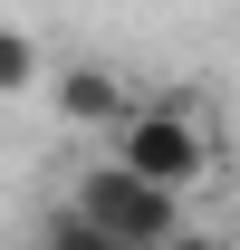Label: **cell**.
Returning <instances> with one entry per match:
<instances>
[{
  "label": "cell",
  "mask_w": 240,
  "mask_h": 250,
  "mask_svg": "<svg viewBox=\"0 0 240 250\" xmlns=\"http://www.w3.org/2000/svg\"><path fill=\"white\" fill-rule=\"evenodd\" d=\"M77 212L96 221L106 250L182 241V183H154V173H135V164H96V173H77Z\"/></svg>",
  "instance_id": "1"
},
{
  "label": "cell",
  "mask_w": 240,
  "mask_h": 250,
  "mask_svg": "<svg viewBox=\"0 0 240 250\" xmlns=\"http://www.w3.org/2000/svg\"><path fill=\"white\" fill-rule=\"evenodd\" d=\"M106 135H116V164H135V173H154V183H182V192H192L211 173V135L182 116V106H125Z\"/></svg>",
  "instance_id": "2"
},
{
  "label": "cell",
  "mask_w": 240,
  "mask_h": 250,
  "mask_svg": "<svg viewBox=\"0 0 240 250\" xmlns=\"http://www.w3.org/2000/svg\"><path fill=\"white\" fill-rule=\"evenodd\" d=\"M125 106H135V87H125L116 67H87V58L58 67V116H67V125H116Z\"/></svg>",
  "instance_id": "3"
},
{
  "label": "cell",
  "mask_w": 240,
  "mask_h": 250,
  "mask_svg": "<svg viewBox=\"0 0 240 250\" xmlns=\"http://www.w3.org/2000/svg\"><path fill=\"white\" fill-rule=\"evenodd\" d=\"M29 87H39V48L20 29H0V96H29Z\"/></svg>",
  "instance_id": "4"
}]
</instances>
